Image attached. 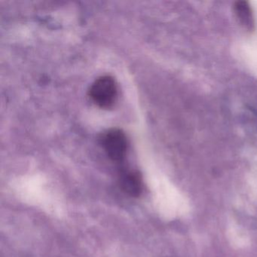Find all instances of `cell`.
Returning <instances> with one entry per match:
<instances>
[{
    "mask_svg": "<svg viewBox=\"0 0 257 257\" xmlns=\"http://www.w3.org/2000/svg\"><path fill=\"white\" fill-rule=\"evenodd\" d=\"M88 95L94 104L101 109H110L118 98V86L110 76L97 78L90 87Z\"/></svg>",
    "mask_w": 257,
    "mask_h": 257,
    "instance_id": "1",
    "label": "cell"
},
{
    "mask_svg": "<svg viewBox=\"0 0 257 257\" xmlns=\"http://www.w3.org/2000/svg\"><path fill=\"white\" fill-rule=\"evenodd\" d=\"M100 144L108 157L115 162L125 159L127 150V140L125 134L118 128H111L102 134Z\"/></svg>",
    "mask_w": 257,
    "mask_h": 257,
    "instance_id": "2",
    "label": "cell"
},
{
    "mask_svg": "<svg viewBox=\"0 0 257 257\" xmlns=\"http://www.w3.org/2000/svg\"><path fill=\"white\" fill-rule=\"evenodd\" d=\"M233 12L237 23L247 32L255 30V19L253 12L249 3L246 1H237L233 6Z\"/></svg>",
    "mask_w": 257,
    "mask_h": 257,
    "instance_id": "3",
    "label": "cell"
},
{
    "mask_svg": "<svg viewBox=\"0 0 257 257\" xmlns=\"http://www.w3.org/2000/svg\"><path fill=\"white\" fill-rule=\"evenodd\" d=\"M119 183L122 190L131 196L138 197L142 192V180L138 173L133 171L122 173Z\"/></svg>",
    "mask_w": 257,
    "mask_h": 257,
    "instance_id": "4",
    "label": "cell"
}]
</instances>
